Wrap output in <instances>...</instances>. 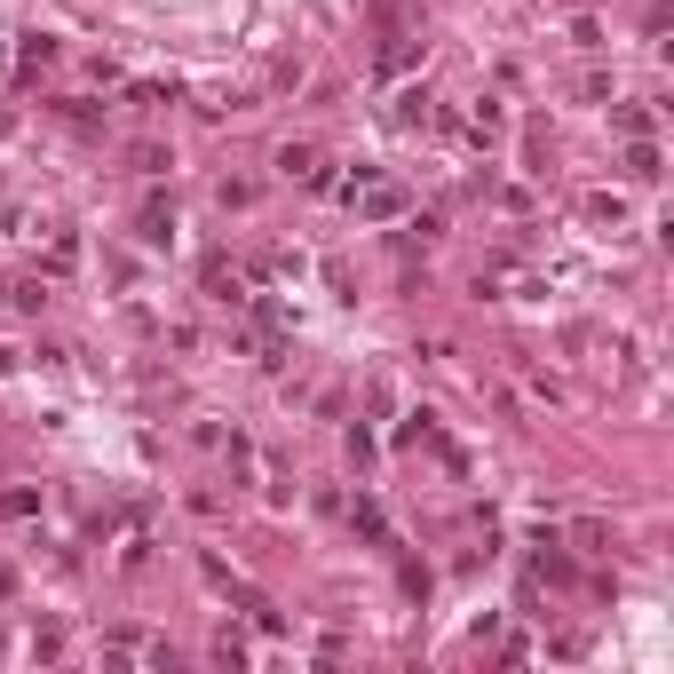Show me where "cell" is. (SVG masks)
<instances>
[{"instance_id":"obj_5","label":"cell","mask_w":674,"mask_h":674,"mask_svg":"<svg viewBox=\"0 0 674 674\" xmlns=\"http://www.w3.org/2000/svg\"><path fill=\"white\" fill-rule=\"evenodd\" d=\"M627 175H635V183H659V143H651V135L627 143Z\"/></svg>"},{"instance_id":"obj_1","label":"cell","mask_w":674,"mask_h":674,"mask_svg":"<svg viewBox=\"0 0 674 674\" xmlns=\"http://www.w3.org/2000/svg\"><path fill=\"white\" fill-rule=\"evenodd\" d=\"M278 175H286V183H326L318 143H286V151H278Z\"/></svg>"},{"instance_id":"obj_7","label":"cell","mask_w":674,"mask_h":674,"mask_svg":"<svg viewBox=\"0 0 674 674\" xmlns=\"http://www.w3.org/2000/svg\"><path fill=\"white\" fill-rule=\"evenodd\" d=\"M397 127H429V88H405V96H397Z\"/></svg>"},{"instance_id":"obj_10","label":"cell","mask_w":674,"mask_h":674,"mask_svg":"<svg viewBox=\"0 0 674 674\" xmlns=\"http://www.w3.org/2000/svg\"><path fill=\"white\" fill-rule=\"evenodd\" d=\"M72 262H80V238H72V230H56V246H48V270H56V278H64V270H72Z\"/></svg>"},{"instance_id":"obj_9","label":"cell","mask_w":674,"mask_h":674,"mask_svg":"<svg viewBox=\"0 0 674 674\" xmlns=\"http://www.w3.org/2000/svg\"><path fill=\"white\" fill-rule=\"evenodd\" d=\"M127 159H135V175H167V167H175V159H167V151H159V143H135V151H127Z\"/></svg>"},{"instance_id":"obj_12","label":"cell","mask_w":674,"mask_h":674,"mask_svg":"<svg viewBox=\"0 0 674 674\" xmlns=\"http://www.w3.org/2000/svg\"><path fill=\"white\" fill-rule=\"evenodd\" d=\"M8 357H16V349H0V373H8Z\"/></svg>"},{"instance_id":"obj_6","label":"cell","mask_w":674,"mask_h":674,"mask_svg":"<svg viewBox=\"0 0 674 674\" xmlns=\"http://www.w3.org/2000/svg\"><path fill=\"white\" fill-rule=\"evenodd\" d=\"M500 127H508V112H500V96H484V104L468 112V135H476V143H492Z\"/></svg>"},{"instance_id":"obj_2","label":"cell","mask_w":674,"mask_h":674,"mask_svg":"<svg viewBox=\"0 0 674 674\" xmlns=\"http://www.w3.org/2000/svg\"><path fill=\"white\" fill-rule=\"evenodd\" d=\"M349 524L373 540V548H397V532H389V516H381V500H349Z\"/></svg>"},{"instance_id":"obj_11","label":"cell","mask_w":674,"mask_h":674,"mask_svg":"<svg viewBox=\"0 0 674 674\" xmlns=\"http://www.w3.org/2000/svg\"><path fill=\"white\" fill-rule=\"evenodd\" d=\"M40 64H56V40H48V32H32V40H24V72H40Z\"/></svg>"},{"instance_id":"obj_8","label":"cell","mask_w":674,"mask_h":674,"mask_svg":"<svg viewBox=\"0 0 674 674\" xmlns=\"http://www.w3.org/2000/svg\"><path fill=\"white\" fill-rule=\"evenodd\" d=\"M143 238H151V246H167V238H175V207H159V199H151V207H143Z\"/></svg>"},{"instance_id":"obj_4","label":"cell","mask_w":674,"mask_h":674,"mask_svg":"<svg viewBox=\"0 0 674 674\" xmlns=\"http://www.w3.org/2000/svg\"><path fill=\"white\" fill-rule=\"evenodd\" d=\"M104 651H127V659H167V643H151V635H135V627H112V635H104Z\"/></svg>"},{"instance_id":"obj_3","label":"cell","mask_w":674,"mask_h":674,"mask_svg":"<svg viewBox=\"0 0 674 674\" xmlns=\"http://www.w3.org/2000/svg\"><path fill=\"white\" fill-rule=\"evenodd\" d=\"M579 215H587V223H627V199H619V191H587V199H579Z\"/></svg>"}]
</instances>
